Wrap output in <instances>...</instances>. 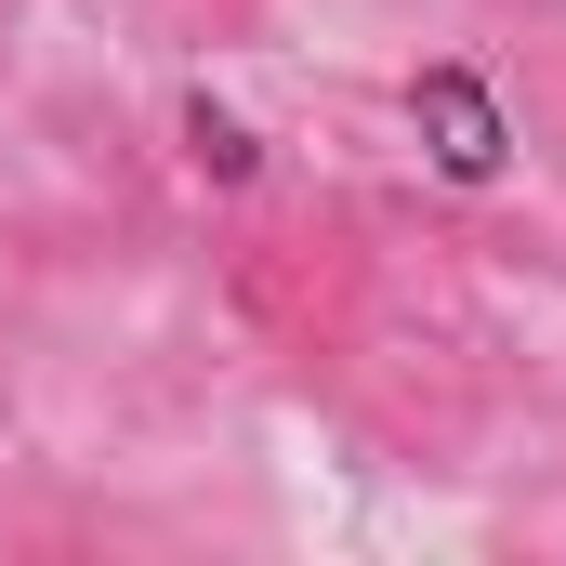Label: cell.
Masks as SVG:
<instances>
[{"mask_svg":"<svg viewBox=\"0 0 566 566\" xmlns=\"http://www.w3.org/2000/svg\"><path fill=\"white\" fill-rule=\"evenodd\" d=\"M409 133H422V158L448 185H501V171H514V106H501L488 66H461V53L409 66Z\"/></svg>","mask_w":566,"mask_h":566,"instance_id":"obj_1","label":"cell"},{"mask_svg":"<svg viewBox=\"0 0 566 566\" xmlns=\"http://www.w3.org/2000/svg\"><path fill=\"white\" fill-rule=\"evenodd\" d=\"M185 158H198L211 185H251V171H264V133H251L224 93H185Z\"/></svg>","mask_w":566,"mask_h":566,"instance_id":"obj_2","label":"cell"}]
</instances>
